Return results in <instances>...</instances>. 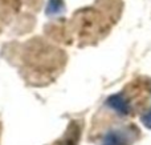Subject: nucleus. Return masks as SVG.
<instances>
[{
    "mask_svg": "<svg viewBox=\"0 0 151 145\" xmlns=\"http://www.w3.org/2000/svg\"><path fill=\"white\" fill-rule=\"evenodd\" d=\"M137 129L134 127L111 129L104 136L102 145H130L135 140Z\"/></svg>",
    "mask_w": 151,
    "mask_h": 145,
    "instance_id": "f257e3e1",
    "label": "nucleus"
},
{
    "mask_svg": "<svg viewBox=\"0 0 151 145\" xmlns=\"http://www.w3.org/2000/svg\"><path fill=\"white\" fill-rule=\"evenodd\" d=\"M107 105L121 115H127V113H130V111H131L129 100H126L122 95H115V96L109 97L107 99Z\"/></svg>",
    "mask_w": 151,
    "mask_h": 145,
    "instance_id": "f03ea898",
    "label": "nucleus"
},
{
    "mask_svg": "<svg viewBox=\"0 0 151 145\" xmlns=\"http://www.w3.org/2000/svg\"><path fill=\"white\" fill-rule=\"evenodd\" d=\"M65 12V4H64V0H49L45 8V13L50 17L53 16H58L63 15Z\"/></svg>",
    "mask_w": 151,
    "mask_h": 145,
    "instance_id": "7ed1b4c3",
    "label": "nucleus"
},
{
    "mask_svg": "<svg viewBox=\"0 0 151 145\" xmlns=\"http://www.w3.org/2000/svg\"><path fill=\"white\" fill-rule=\"evenodd\" d=\"M78 141V128H72V130L66 135L61 145H77Z\"/></svg>",
    "mask_w": 151,
    "mask_h": 145,
    "instance_id": "20e7f679",
    "label": "nucleus"
},
{
    "mask_svg": "<svg viewBox=\"0 0 151 145\" xmlns=\"http://www.w3.org/2000/svg\"><path fill=\"white\" fill-rule=\"evenodd\" d=\"M142 120H143V124L145 125H147L149 128H151V112H150V113H147L146 116H143V119H142Z\"/></svg>",
    "mask_w": 151,
    "mask_h": 145,
    "instance_id": "39448f33",
    "label": "nucleus"
}]
</instances>
